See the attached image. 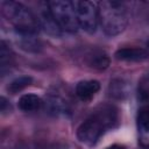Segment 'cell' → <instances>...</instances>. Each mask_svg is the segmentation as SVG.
Returning a JSON list of instances; mask_svg holds the SVG:
<instances>
[{
	"instance_id": "cell-13",
	"label": "cell",
	"mask_w": 149,
	"mask_h": 149,
	"mask_svg": "<svg viewBox=\"0 0 149 149\" xmlns=\"http://www.w3.org/2000/svg\"><path fill=\"white\" fill-rule=\"evenodd\" d=\"M33 81V78L29 76H20L15 79H13L8 86H7V91L12 94H15L20 91H22L23 88H26L27 86H29Z\"/></svg>"
},
{
	"instance_id": "cell-16",
	"label": "cell",
	"mask_w": 149,
	"mask_h": 149,
	"mask_svg": "<svg viewBox=\"0 0 149 149\" xmlns=\"http://www.w3.org/2000/svg\"><path fill=\"white\" fill-rule=\"evenodd\" d=\"M12 52L9 50V48L7 47L5 41H1L0 44V65H1V72H5V69L7 66H9V64L12 63Z\"/></svg>"
},
{
	"instance_id": "cell-14",
	"label": "cell",
	"mask_w": 149,
	"mask_h": 149,
	"mask_svg": "<svg viewBox=\"0 0 149 149\" xmlns=\"http://www.w3.org/2000/svg\"><path fill=\"white\" fill-rule=\"evenodd\" d=\"M137 127L142 134H149V106H143L139 109Z\"/></svg>"
},
{
	"instance_id": "cell-12",
	"label": "cell",
	"mask_w": 149,
	"mask_h": 149,
	"mask_svg": "<svg viewBox=\"0 0 149 149\" xmlns=\"http://www.w3.org/2000/svg\"><path fill=\"white\" fill-rule=\"evenodd\" d=\"M109 94L115 99H123L128 94V85L123 79H114L109 84Z\"/></svg>"
},
{
	"instance_id": "cell-8",
	"label": "cell",
	"mask_w": 149,
	"mask_h": 149,
	"mask_svg": "<svg viewBox=\"0 0 149 149\" xmlns=\"http://www.w3.org/2000/svg\"><path fill=\"white\" fill-rule=\"evenodd\" d=\"M99 88L100 84L98 80H81L76 86V94L80 100L87 101L95 95Z\"/></svg>"
},
{
	"instance_id": "cell-1",
	"label": "cell",
	"mask_w": 149,
	"mask_h": 149,
	"mask_svg": "<svg viewBox=\"0 0 149 149\" xmlns=\"http://www.w3.org/2000/svg\"><path fill=\"white\" fill-rule=\"evenodd\" d=\"M118 120V109L113 105H100L78 127L77 137L81 143L93 146L108 129L116 126Z\"/></svg>"
},
{
	"instance_id": "cell-3",
	"label": "cell",
	"mask_w": 149,
	"mask_h": 149,
	"mask_svg": "<svg viewBox=\"0 0 149 149\" xmlns=\"http://www.w3.org/2000/svg\"><path fill=\"white\" fill-rule=\"evenodd\" d=\"M1 12L17 34H37L40 24L36 15L24 5L15 1H2Z\"/></svg>"
},
{
	"instance_id": "cell-11",
	"label": "cell",
	"mask_w": 149,
	"mask_h": 149,
	"mask_svg": "<svg viewBox=\"0 0 149 149\" xmlns=\"http://www.w3.org/2000/svg\"><path fill=\"white\" fill-rule=\"evenodd\" d=\"M87 64L92 69L95 70H105L109 65V58L108 56L99 50H94L87 56Z\"/></svg>"
},
{
	"instance_id": "cell-5",
	"label": "cell",
	"mask_w": 149,
	"mask_h": 149,
	"mask_svg": "<svg viewBox=\"0 0 149 149\" xmlns=\"http://www.w3.org/2000/svg\"><path fill=\"white\" fill-rule=\"evenodd\" d=\"M74 9L78 19L79 27L83 28L86 33H94L97 30V26L99 22L98 16V8L95 3L91 1H74Z\"/></svg>"
},
{
	"instance_id": "cell-10",
	"label": "cell",
	"mask_w": 149,
	"mask_h": 149,
	"mask_svg": "<svg viewBox=\"0 0 149 149\" xmlns=\"http://www.w3.org/2000/svg\"><path fill=\"white\" fill-rule=\"evenodd\" d=\"M42 104L43 102L40 97L33 93H28V94H23L19 99L17 106L23 112H34V111H37L42 106Z\"/></svg>"
},
{
	"instance_id": "cell-4",
	"label": "cell",
	"mask_w": 149,
	"mask_h": 149,
	"mask_svg": "<svg viewBox=\"0 0 149 149\" xmlns=\"http://www.w3.org/2000/svg\"><path fill=\"white\" fill-rule=\"evenodd\" d=\"M51 14L61 28V30L68 33H76L79 28L74 5L66 0H54L49 1Z\"/></svg>"
},
{
	"instance_id": "cell-7",
	"label": "cell",
	"mask_w": 149,
	"mask_h": 149,
	"mask_svg": "<svg viewBox=\"0 0 149 149\" xmlns=\"http://www.w3.org/2000/svg\"><path fill=\"white\" fill-rule=\"evenodd\" d=\"M114 56L122 62H141L149 58V50L144 48H121Z\"/></svg>"
},
{
	"instance_id": "cell-18",
	"label": "cell",
	"mask_w": 149,
	"mask_h": 149,
	"mask_svg": "<svg viewBox=\"0 0 149 149\" xmlns=\"http://www.w3.org/2000/svg\"><path fill=\"white\" fill-rule=\"evenodd\" d=\"M107 149H125V148H123V147H121V146L114 144V146H111V147H108Z\"/></svg>"
},
{
	"instance_id": "cell-6",
	"label": "cell",
	"mask_w": 149,
	"mask_h": 149,
	"mask_svg": "<svg viewBox=\"0 0 149 149\" xmlns=\"http://www.w3.org/2000/svg\"><path fill=\"white\" fill-rule=\"evenodd\" d=\"M37 8H38L37 14H35V15L38 21L40 28H42L47 34H49L51 36H55V37L61 36L62 30L58 27V24L56 23L54 16L51 14L49 2H38Z\"/></svg>"
},
{
	"instance_id": "cell-17",
	"label": "cell",
	"mask_w": 149,
	"mask_h": 149,
	"mask_svg": "<svg viewBox=\"0 0 149 149\" xmlns=\"http://www.w3.org/2000/svg\"><path fill=\"white\" fill-rule=\"evenodd\" d=\"M0 105H1V112H2L3 114L7 112V107H8V108H10V107H9V104L7 102V100H6L3 97L1 98V102H0Z\"/></svg>"
},
{
	"instance_id": "cell-19",
	"label": "cell",
	"mask_w": 149,
	"mask_h": 149,
	"mask_svg": "<svg viewBox=\"0 0 149 149\" xmlns=\"http://www.w3.org/2000/svg\"><path fill=\"white\" fill-rule=\"evenodd\" d=\"M148 106H149V105H148Z\"/></svg>"
},
{
	"instance_id": "cell-9",
	"label": "cell",
	"mask_w": 149,
	"mask_h": 149,
	"mask_svg": "<svg viewBox=\"0 0 149 149\" xmlns=\"http://www.w3.org/2000/svg\"><path fill=\"white\" fill-rule=\"evenodd\" d=\"M17 43L21 49L29 52H37L41 49V43L35 34H17Z\"/></svg>"
},
{
	"instance_id": "cell-15",
	"label": "cell",
	"mask_w": 149,
	"mask_h": 149,
	"mask_svg": "<svg viewBox=\"0 0 149 149\" xmlns=\"http://www.w3.org/2000/svg\"><path fill=\"white\" fill-rule=\"evenodd\" d=\"M47 106L49 111L54 114L64 113L66 111V102H64V100L57 95H49L47 100Z\"/></svg>"
},
{
	"instance_id": "cell-2",
	"label": "cell",
	"mask_w": 149,
	"mask_h": 149,
	"mask_svg": "<svg viewBox=\"0 0 149 149\" xmlns=\"http://www.w3.org/2000/svg\"><path fill=\"white\" fill-rule=\"evenodd\" d=\"M98 16L101 29L107 36L121 34L128 23L126 6L120 1L106 0L98 3Z\"/></svg>"
}]
</instances>
